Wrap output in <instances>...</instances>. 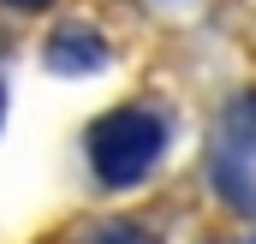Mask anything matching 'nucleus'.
I'll return each mask as SVG.
<instances>
[{"instance_id": "5", "label": "nucleus", "mask_w": 256, "mask_h": 244, "mask_svg": "<svg viewBox=\"0 0 256 244\" xmlns=\"http://www.w3.org/2000/svg\"><path fill=\"white\" fill-rule=\"evenodd\" d=\"M84 244H155V232L137 226V220H108V226H96Z\"/></svg>"}, {"instance_id": "1", "label": "nucleus", "mask_w": 256, "mask_h": 244, "mask_svg": "<svg viewBox=\"0 0 256 244\" xmlns=\"http://www.w3.org/2000/svg\"><path fill=\"white\" fill-rule=\"evenodd\" d=\"M167 137H173L167 114H155V108H120V114H102L90 125L84 149H90V167H96V179L108 190H131V184H143L161 167Z\"/></svg>"}, {"instance_id": "3", "label": "nucleus", "mask_w": 256, "mask_h": 244, "mask_svg": "<svg viewBox=\"0 0 256 244\" xmlns=\"http://www.w3.org/2000/svg\"><path fill=\"white\" fill-rule=\"evenodd\" d=\"M208 179H214L226 196H232V208H238V214H250V208H256V190H250V179H244V161H232V155H214V161H208Z\"/></svg>"}, {"instance_id": "2", "label": "nucleus", "mask_w": 256, "mask_h": 244, "mask_svg": "<svg viewBox=\"0 0 256 244\" xmlns=\"http://www.w3.org/2000/svg\"><path fill=\"white\" fill-rule=\"evenodd\" d=\"M108 60H114V48H108V36L90 30V24H60V30L48 36V66H54L60 78H90V72H102Z\"/></svg>"}, {"instance_id": "7", "label": "nucleus", "mask_w": 256, "mask_h": 244, "mask_svg": "<svg viewBox=\"0 0 256 244\" xmlns=\"http://www.w3.org/2000/svg\"><path fill=\"white\" fill-rule=\"evenodd\" d=\"M0 114H6V90H0Z\"/></svg>"}, {"instance_id": "4", "label": "nucleus", "mask_w": 256, "mask_h": 244, "mask_svg": "<svg viewBox=\"0 0 256 244\" xmlns=\"http://www.w3.org/2000/svg\"><path fill=\"white\" fill-rule=\"evenodd\" d=\"M226 137H232L244 155H256V90H244V96L226 108Z\"/></svg>"}, {"instance_id": "6", "label": "nucleus", "mask_w": 256, "mask_h": 244, "mask_svg": "<svg viewBox=\"0 0 256 244\" xmlns=\"http://www.w3.org/2000/svg\"><path fill=\"white\" fill-rule=\"evenodd\" d=\"M6 6H12V12H48L54 0H6Z\"/></svg>"}]
</instances>
